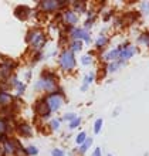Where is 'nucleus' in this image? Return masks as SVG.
Instances as JSON below:
<instances>
[{"mask_svg":"<svg viewBox=\"0 0 149 156\" xmlns=\"http://www.w3.org/2000/svg\"><path fill=\"white\" fill-rule=\"evenodd\" d=\"M119 51H121V48L119 50H114V51H109L108 54H105V58H107V60H112V58L119 57Z\"/></svg>","mask_w":149,"mask_h":156,"instance_id":"nucleus-14","label":"nucleus"},{"mask_svg":"<svg viewBox=\"0 0 149 156\" xmlns=\"http://www.w3.org/2000/svg\"><path fill=\"white\" fill-rule=\"evenodd\" d=\"M51 128H53V129H55V131L60 128V122H58L57 119H53V121H51Z\"/></svg>","mask_w":149,"mask_h":156,"instance_id":"nucleus-25","label":"nucleus"},{"mask_svg":"<svg viewBox=\"0 0 149 156\" xmlns=\"http://www.w3.org/2000/svg\"><path fill=\"white\" fill-rule=\"evenodd\" d=\"M139 43H144V44L149 45V34H142L139 37Z\"/></svg>","mask_w":149,"mask_h":156,"instance_id":"nucleus-22","label":"nucleus"},{"mask_svg":"<svg viewBox=\"0 0 149 156\" xmlns=\"http://www.w3.org/2000/svg\"><path fill=\"white\" fill-rule=\"evenodd\" d=\"M73 51H80L81 50V47H83V44H81V41L80 40H74V43H73Z\"/></svg>","mask_w":149,"mask_h":156,"instance_id":"nucleus-19","label":"nucleus"},{"mask_svg":"<svg viewBox=\"0 0 149 156\" xmlns=\"http://www.w3.org/2000/svg\"><path fill=\"white\" fill-rule=\"evenodd\" d=\"M71 34H73L74 40H81V38L84 37L85 31H84V30H80V29H74L73 31H71Z\"/></svg>","mask_w":149,"mask_h":156,"instance_id":"nucleus-12","label":"nucleus"},{"mask_svg":"<svg viewBox=\"0 0 149 156\" xmlns=\"http://www.w3.org/2000/svg\"><path fill=\"white\" fill-rule=\"evenodd\" d=\"M85 139H87V135H85V132H81V133L77 136L75 142H77V145H83L84 142H85Z\"/></svg>","mask_w":149,"mask_h":156,"instance_id":"nucleus-17","label":"nucleus"},{"mask_svg":"<svg viewBox=\"0 0 149 156\" xmlns=\"http://www.w3.org/2000/svg\"><path fill=\"white\" fill-rule=\"evenodd\" d=\"M2 153H3V151H2V149H0V156H2Z\"/></svg>","mask_w":149,"mask_h":156,"instance_id":"nucleus-32","label":"nucleus"},{"mask_svg":"<svg viewBox=\"0 0 149 156\" xmlns=\"http://www.w3.org/2000/svg\"><path fill=\"white\" fill-rule=\"evenodd\" d=\"M14 13H16V16L19 17V19H21V20H24L26 17L29 16L30 9H29V7H26V6H20V7H17L16 10H14Z\"/></svg>","mask_w":149,"mask_h":156,"instance_id":"nucleus-9","label":"nucleus"},{"mask_svg":"<svg viewBox=\"0 0 149 156\" xmlns=\"http://www.w3.org/2000/svg\"><path fill=\"white\" fill-rule=\"evenodd\" d=\"M17 131H19V133L23 135V136H31L33 135L31 128H30V125H27V123H20V125L17 126Z\"/></svg>","mask_w":149,"mask_h":156,"instance_id":"nucleus-8","label":"nucleus"},{"mask_svg":"<svg viewBox=\"0 0 149 156\" xmlns=\"http://www.w3.org/2000/svg\"><path fill=\"white\" fill-rule=\"evenodd\" d=\"M142 9L145 10V13H149V4L148 3H144V4H142Z\"/></svg>","mask_w":149,"mask_h":156,"instance_id":"nucleus-30","label":"nucleus"},{"mask_svg":"<svg viewBox=\"0 0 149 156\" xmlns=\"http://www.w3.org/2000/svg\"><path fill=\"white\" fill-rule=\"evenodd\" d=\"M53 156H64V152L61 149H54L53 151Z\"/></svg>","mask_w":149,"mask_h":156,"instance_id":"nucleus-26","label":"nucleus"},{"mask_svg":"<svg viewBox=\"0 0 149 156\" xmlns=\"http://www.w3.org/2000/svg\"><path fill=\"white\" fill-rule=\"evenodd\" d=\"M44 102H46V105L48 107L50 111H57V109H60V107L62 105L64 99H62L61 95L50 94L48 97H47V98L44 99Z\"/></svg>","mask_w":149,"mask_h":156,"instance_id":"nucleus-2","label":"nucleus"},{"mask_svg":"<svg viewBox=\"0 0 149 156\" xmlns=\"http://www.w3.org/2000/svg\"><path fill=\"white\" fill-rule=\"evenodd\" d=\"M13 101L12 95L7 94V92H3V91H0V105L3 107V105H9V104Z\"/></svg>","mask_w":149,"mask_h":156,"instance_id":"nucleus-10","label":"nucleus"},{"mask_svg":"<svg viewBox=\"0 0 149 156\" xmlns=\"http://www.w3.org/2000/svg\"><path fill=\"white\" fill-rule=\"evenodd\" d=\"M12 68H13V64H9V62H6V64H2V66H0V81L7 80L9 75H10Z\"/></svg>","mask_w":149,"mask_h":156,"instance_id":"nucleus-5","label":"nucleus"},{"mask_svg":"<svg viewBox=\"0 0 149 156\" xmlns=\"http://www.w3.org/2000/svg\"><path fill=\"white\" fill-rule=\"evenodd\" d=\"M74 118H75L74 114H66V115H64V119H66V121H73Z\"/></svg>","mask_w":149,"mask_h":156,"instance_id":"nucleus-28","label":"nucleus"},{"mask_svg":"<svg viewBox=\"0 0 149 156\" xmlns=\"http://www.w3.org/2000/svg\"><path fill=\"white\" fill-rule=\"evenodd\" d=\"M101 128H102V119L99 118L95 121V125H94V133H99V132H101Z\"/></svg>","mask_w":149,"mask_h":156,"instance_id":"nucleus-16","label":"nucleus"},{"mask_svg":"<svg viewBox=\"0 0 149 156\" xmlns=\"http://www.w3.org/2000/svg\"><path fill=\"white\" fill-rule=\"evenodd\" d=\"M64 2H53V0H44L40 3V7L44 10V12H54L60 7V4H62Z\"/></svg>","mask_w":149,"mask_h":156,"instance_id":"nucleus-4","label":"nucleus"},{"mask_svg":"<svg viewBox=\"0 0 149 156\" xmlns=\"http://www.w3.org/2000/svg\"><path fill=\"white\" fill-rule=\"evenodd\" d=\"M92 80H94V75H92V74L90 75V77H85V80H84V85H88V84H90Z\"/></svg>","mask_w":149,"mask_h":156,"instance_id":"nucleus-27","label":"nucleus"},{"mask_svg":"<svg viewBox=\"0 0 149 156\" xmlns=\"http://www.w3.org/2000/svg\"><path fill=\"white\" fill-rule=\"evenodd\" d=\"M107 43H108V40L105 37H99L98 41H97V45H98V47H102V45L107 44Z\"/></svg>","mask_w":149,"mask_h":156,"instance_id":"nucleus-24","label":"nucleus"},{"mask_svg":"<svg viewBox=\"0 0 149 156\" xmlns=\"http://www.w3.org/2000/svg\"><path fill=\"white\" fill-rule=\"evenodd\" d=\"M38 153V149L36 146H29L27 148V155H31V156H36Z\"/></svg>","mask_w":149,"mask_h":156,"instance_id":"nucleus-20","label":"nucleus"},{"mask_svg":"<svg viewBox=\"0 0 149 156\" xmlns=\"http://www.w3.org/2000/svg\"><path fill=\"white\" fill-rule=\"evenodd\" d=\"M91 144H92V139H91V138H88V139H85V142H84V144L81 145V148H80V152L84 153L88 148H90V146H91Z\"/></svg>","mask_w":149,"mask_h":156,"instance_id":"nucleus-13","label":"nucleus"},{"mask_svg":"<svg viewBox=\"0 0 149 156\" xmlns=\"http://www.w3.org/2000/svg\"><path fill=\"white\" fill-rule=\"evenodd\" d=\"M29 43L36 48H40L43 44H44V34L40 30H33L29 33V37H27Z\"/></svg>","mask_w":149,"mask_h":156,"instance_id":"nucleus-3","label":"nucleus"},{"mask_svg":"<svg viewBox=\"0 0 149 156\" xmlns=\"http://www.w3.org/2000/svg\"><path fill=\"white\" fill-rule=\"evenodd\" d=\"M81 62H83L84 66H88V64H91L92 62V57L91 55H84V57L81 58Z\"/></svg>","mask_w":149,"mask_h":156,"instance_id":"nucleus-21","label":"nucleus"},{"mask_svg":"<svg viewBox=\"0 0 149 156\" xmlns=\"http://www.w3.org/2000/svg\"><path fill=\"white\" fill-rule=\"evenodd\" d=\"M62 17H64V21H66L67 24H75V23L78 21L77 14H75L74 12H71V10H67V12L62 14Z\"/></svg>","mask_w":149,"mask_h":156,"instance_id":"nucleus-7","label":"nucleus"},{"mask_svg":"<svg viewBox=\"0 0 149 156\" xmlns=\"http://www.w3.org/2000/svg\"><path fill=\"white\" fill-rule=\"evenodd\" d=\"M108 156H111V155H108Z\"/></svg>","mask_w":149,"mask_h":156,"instance_id":"nucleus-33","label":"nucleus"},{"mask_svg":"<svg viewBox=\"0 0 149 156\" xmlns=\"http://www.w3.org/2000/svg\"><path fill=\"white\" fill-rule=\"evenodd\" d=\"M17 92H19V94H23V91H24V85H23V84H17Z\"/></svg>","mask_w":149,"mask_h":156,"instance_id":"nucleus-29","label":"nucleus"},{"mask_svg":"<svg viewBox=\"0 0 149 156\" xmlns=\"http://www.w3.org/2000/svg\"><path fill=\"white\" fill-rule=\"evenodd\" d=\"M81 123V118H74L73 121H71V123H70V128L73 129V128H77Z\"/></svg>","mask_w":149,"mask_h":156,"instance_id":"nucleus-23","label":"nucleus"},{"mask_svg":"<svg viewBox=\"0 0 149 156\" xmlns=\"http://www.w3.org/2000/svg\"><path fill=\"white\" fill-rule=\"evenodd\" d=\"M121 62H122V61H115V62H111V64L108 66V71H109V73H114V71H116V70H118V68H119Z\"/></svg>","mask_w":149,"mask_h":156,"instance_id":"nucleus-15","label":"nucleus"},{"mask_svg":"<svg viewBox=\"0 0 149 156\" xmlns=\"http://www.w3.org/2000/svg\"><path fill=\"white\" fill-rule=\"evenodd\" d=\"M60 64L64 70L70 71L75 67V58H74V53L73 51H62L61 55H60Z\"/></svg>","mask_w":149,"mask_h":156,"instance_id":"nucleus-1","label":"nucleus"},{"mask_svg":"<svg viewBox=\"0 0 149 156\" xmlns=\"http://www.w3.org/2000/svg\"><path fill=\"white\" fill-rule=\"evenodd\" d=\"M6 132H7V122L0 118V133H6Z\"/></svg>","mask_w":149,"mask_h":156,"instance_id":"nucleus-18","label":"nucleus"},{"mask_svg":"<svg viewBox=\"0 0 149 156\" xmlns=\"http://www.w3.org/2000/svg\"><path fill=\"white\" fill-rule=\"evenodd\" d=\"M37 112L40 114V115H43V116H46V115H48L50 114V109H48V107L46 105V102L43 101V102H40L37 105Z\"/></svg>","mask_w":149,"mask_h":156,"instance_id":"nucleus-11","label":"nucleus"},{"mask_svg":"<svg viewBox=\"0 0 149 156\" xmlns=\"http://www.w3.org/2000/svg\"><path fill=\"white\" fill-rule=\"evenodd\" d=\"M135 47H132V45H129V47H124L122 48V51H119V57L121 60H128V58H131L135 54Z\"/></svg>","mask_w":149,"mask_h":156,"instance_id":"nucleus-6","label":"nucleus"},{"mask_svg":"<svg viewBox=\"0 0 149 156\" xmlns=\"http://www.w3.org/2000/svg\"><path fill=\"white\" fill-rule=\"evenodd\" d=\"M92 156H101V149L97 148L95 151H94V155H92Z\"/></svg>","mask_w":149,"mask_h":156,"instance_id":"nucleus-31","label":"nucleus"}]
</instances>
